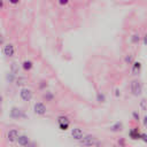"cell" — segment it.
Returning a JSON list of instances; mask_svg holds the SVG:
<instances>
[{"label":"cell","mask_w":147,"mask_h":147,"mask_svg":"<svg viewBox=\"0 0 147 147\" xmlns=\"http://www.w3.org/2000/svg\"><path fill=\"white\" fill-rule=\"evenodd\" d=\"M20 2V0H9V3H11V5H17Z\"/></svg>","instance_id":"32"},{"label":"cell","mask_w":147,"mask_h":147,"mask_svg":"<svg viewBox=\"0 0 147 147\" xmlns=\"http://www.w3.org/2000/svg\"><path fill=\"white\" fill-rule=\"evenodd\" d=\"M2 7H3V1L0 0V8H2Z\"/></svg>","instance_id":"33"},{"label":"cell","mask_w":147,"mask_h":147,"mask_svg":"<svg viewBox=\"0 0 147 147\" xmlns=\"http://www.w3.org/2000/svg\"><path fill=\"white\" fill-rule=\"evenodd\" d=\"M130 91L132 93V95L134 96H139L142 93V84L139 79H133L130 83Z\"/></svg>","instance_id":"2"},{"label":"cell","mask_w":147,"mask_h":147,"mask_svg":"<svg viewBox=\"0 0 147 147\" xmlns=\"http://www.w3.org/2000/svg\"><path fill=\"white\" fill-rule=\"evenodd\" d=\"M140 39H141V37H140V34L139 33H134L132 37H131V42L132 44H139V41H140Z\"/></svg>","instance_id":"20"},{"label":"cell","mask_w":147,"mask_h":147,"mask_svg":"<svg viewBox=\"0 0 147 147\" xmlns=\"http://www.w3.org/2000/svg\"><path fill=\"white\" fill-rule=\"evenodd\" d=\"M16 144L20 146V147H29V145L31 144L30 141V138L26 136V134H20Z\"/></svg>","instance_id":"8"},{"label":"cell","mask_w":147,"mask_h":147,"mask_svg":"<svg viewBox=\"0 0 147 147\" xmlns=\"http://www.w3.org/2000/svg\"><path fill=\"white\" fill-rule=\"evenodd\" d=\"M3 44H5V38H3L2 33H0V46L3 45Z\"/></svg>","instance_id":"31"},{"label":"cell","mask_w":147,"mask_h":147,"mask_svg":"<svg viewBox=\"0 0 147 147\" xmlns=\"http://www.w3.org/2000/svg\"><path fill=\"white\" fill-rule=\"evenodd\" d=\"M142 42H144V45L145 46H147V32L145 33V36L142 37Z\"/></svg>","instance_id":"30"},{"label":"cell","mask_w":147,"mask_h":147,"mask_svg":"<svg viewBox=\"0 0 147 147\" xmlns=\"http://www.w3.org/2000/svg\"><path fill=\"white\" fill-rule=\"evenodd\" d=\"M84 136H85L84 134V131L80 127H74V129H71V137L76 141H79L80 139H83Z\"/></svg>","instance_id":"9"},{"label":"cell","mask_w":147,"mask_h":147,"mask_svg":"<svg viewBox=\"0 0 147 147\" xmlns=\"http://www.w3.org/2000/svg\"><path fill=\"white\" fill-rule=\"evenodd\" d=\"M124 62H125V64H133V62H134V57H133V55L132 54H127V55H125V57H124Z\"/></svg>","instance_id":"19"},{"label":"cell","mask_w":147,"mask_h":147,"mask_svg":"<svg viewBox=\"0 0 147 147\" xmlns=\"http://www.w3.org/2000/svg\"><path fill=\"white\" fill-rule=\"evenodd\" d=\"M20 98H21V100L24 101V102L31 101L32 98H33V92H32V90H30V88H28V87H22L21 91H20Z\"/></svg>","instance_id":"4"},{"label":"cell","mask_w":147,"mask_h":147,"mask_svg":"<svg viewBox=\"0 0 147 147\" xmlns=\"http://www.w3.org/2000/svg\"><path fill=\"white\" fill-rule=\"evenodd\" d=\"M21 65H22V69H23L24 71H31L32 68H33V62L30 61V60H25V61L22 62Z\"/></svg>","instance_id":"14"},{"label":"cell","mask_w":147,"mask_h":147,"mask_svg":"<svg viewBox=\"0 0 147 147\" xmlns=\"http://www.w3.org/2000/svg\"><path fill=\"white\" fill-rule=\"evenodd\" d=\"M140 70H141V63L139 61H134L133 64H132V68H131L132 75H139Z\"/></svg>","instance_id":"13"},{"label":"cell","mask_w":147,"mask_h":147,"mask_svg":"<svg viewBox=\"0 0 147 147\" xmlns=\"http://www.w3.org/2000/svg\"><path fill=\"white\" fill-rule=\"evenodd\" d=\"M33 113L36 115H38V116H44L47 113V108H46L45 103L44 102H40V101L39 102H36L33 105Z\"/></svg>","instance_id":"5"},{"label":"cell","mask_w":147,"mask_h":147,"mask_svg":"<svg viewBox=\"0 0 147 147\" xmlns=\"http://www.w3.org/2000/svg\"><path fill=\"white\" fill-rule=\"evenodd\" d=\"M106 95H105V93H102V92H98L96 93V101L99 102V103H105L106 102Z\"/></svg>","instance_id":"17"},{"label":"cell","mask_w":147,"mask_h":147,"mask_svg":"<svg viewBox=\"0 0 147 147\" xmlns=\"http://www.w3.org/2000/svg\"><path fill=\"white\" fill-rule=\"evenodd\" d=\"M42 99H44L45 101H47V102H52V101L54 100V94H53V92H51V91H45L44 94H42Z\"/></svg>","instance_id":"15"},{"label":"cell","mask_w":147,"mask_h":147,"mask_svg":"<svg viewBox=\"0 0 147 147\" xmlns=\"http://www.w3.org/2000/svg\"><path fill=\"white\" fill-rule=\"evenodd\" d=\"M132 117H133V119H134L136 122H139V121H140V115H139V113H138L137 110L132 111Z\"/></svg>","instance_id":"22"},{"label":"cell","mask_w":147,"mask_h":147,"mask_svg":"<svg viewBox=\"0 0 147 147\" xmlns=\"http://www.w3.org/2000/svg\"><path fill=\"white\" fill-rule=\"evenodd\" d=\"M18 137H20V131L17 129H10L6 134V139L9 142H16Z\"/></svg>","instance_id":"7"},{"label":"cell","mask_w":147,"mask_h":147,"mask_svg":"<svg viewBox=\"0 0 147 147\" xmlns=\"http://www.w3.org/2000/svg\"><path fill=\"white\" fill-rule=\"evenodd\" d=\"M47 86H48V84H47V82H45V80H42V82L39 83V90H45V91H46Z\"/></svg>","instance_id":"23"},{"label":"cell","mask_w":147,"mask_h":147,"mask_svg":"<svg viewBox=\"0 0 147 147\" xmlns=\"http://www.w3.org/2000/svg\"><path fill=\"white\" fill-rule=\"evenodd\" d=\"M2 100H3V98H2V95H0V105L2 103Z\"/></svg>","instance_id":"34"},{"label":"cell","mask_w":147,"mask_h":147,"mask_svg":"<svg viewBox=\"0 0 147 147\" xmlns=\"http://www.w3.org/2000/svg\"><path fill=\"white\" fill-rule=\"evenodd\" d=\"M16 85L17 86H23V85H25V83L28 82V79H26V77H23V76H18V77H16Z\"/></svg>","instance_id":"16"},{"label":"cell","mask_w":147,"mask_h":147,"mask_svg":"<svg viewBox=\"0 0 147 147\" xmlns=\"http://www.w3.org/2000/svg\"><path fill=\"white\" fill-rule=\"evenodd\" d=\"M140 140H142L145 144H147V133H142V132H141V137H140Z\"/></svg>","instance_id":"25"},{"label":"cell","mask_w":147,"mask_h":147,"mask_svg":"<svg viewBox=\"0 0 147 147\" xmlns=\"http://www.w3.org/2000/svg\"><path fill=\"white\" fill-rule=\"evenodd\" d=\"M146 102H147L146 100H141V101H140V107H141L142 109H146Z\"/></svg>","instance_id":"29"},{"label":"cell","mask_w":147,"mask_h":147,"mask_svg":"<svg viewBox=\"0 0 147 147\" xmlns=\"http://www.w3.org/2000/svg\"><path fill=\"white\" fill-rule=\"evenodd\" d=\"M69 1H70V0H59V3H60L61 6H65V5L69 3Z\"/></svg>","instance_id":"27"},{"label":"cell","mask_w":147,"mask_h":147,"mask_svg":"<svg viewBox=\"0 0 147 147\" xmlns=\"http://www.w3.org/2000/svg\"><path fill=\"white\" fill-rule=\"evenodd\" d=\"M56 122H57V125H59V129L61 131H67L70 126V119L64 116V115H61L56 118Z\"/></svg>","instance_id":"3"},{"label":"cell","mask_w":147,"mask_h":147,"mask_svg":"<svg viewBox=\"0 0 147 147\" xmlns=\"http://www.w3.org/2000/svg\"><path fill=\"white\" fill-rule=\"evenodd\" d=\"M10 72H13L14 75H17L20 72V67H18V64L16 62H13L10 64Z\"/></svg>","instance_id":"18"},{"label":"cell","mask_w":147,"mask_h":147,"mask_svg":"<svg viewBox=\"0 0 147 147\" xmlns=\"http://www.w3.org/2000/svg\"><path fill=\"white\" fill-rule=\"evenodd\" d=\"M99 147H101V146H99Z\"/></svg>","instance_id":"35"},{"label":"cell","mask_w":147,"mask_h":147,"mask_svg":"<svg viewBox=\"0 0 147 147\" xmlns=\"http://www.w3.org/2000/svg\"><path fill=\"white\" fill-rule=\"evenodd\" d=\"M117 144H118L119 147H125V146H126V142H125L124 138H119V139L117 140Z\"/></svg>","instance_id":"24"},{"label":"cell","mask_w":147,"mask_h":147,"mask_svg":"<svg viewBox=\"0 0 147 147\" xmlns=\"http://www.w3.org/2000/svg\"><path fill=\"white\" fill-rule=\"evenodd\" d=\"M141 121H142V125H144L145 127H147V115H145Z\"/></svg>","instance_id":"28"},{"label":"cell","mask_w":147,"mask_h":147,"mask_svg":"<svg viewBox=\"0 0 147 147\" xmlns=\"http://www.w3.org/2000/svg\"><path fill=\"white\" fill-rule=\"evenodd\" d=\"M9 116L14 119H20V118H25L26 115L24 114V111L18 108V107H11L10 109V113H9Z\"/></svg>","instance_id":"6"},{"label":"cell","mask_w":147,"mask_h":147,"mask_svg":"<svg viewBox=\"0 0 147 147\" xmlns=\"http://www.w3.org/2000/svg\"><path fill=\"white\" fill-rule=\"evenodd\" d=\"M114 92H115V93H114V94H115V96H116V98H119V95H121L119 88H118V87H116V88L114 90Z\"/></svg>","instance_id":"26"},{"label":"cell","mask_w":147,"mask_h":147,"mask_svg":"<svg viewBox=\"0 0 147 147\" xmlns=\"http://www.w3.org/2000/svg\"><path fill=\"white\" fill-rule=\"evenodd\" d=\"M109 131H111V132H114V133H117V132L123 131V123H122V122H116V123H114L113 125L109 126Z\"/></svg>","instance_id":"12"},{"label":"cell","mask_w":147,"mask_h":147,"mask_svg":"<svg viewBox=\"0 0 147 147\" xmlns=\"http://www.w3.org/2000/svg\"><path fill=\"white\" fill-rule=\"evenodd\" d=\"M78 144L82 147H93V146L98 145V138L93 134H85L83 137V139H80L78 141Z\"/></svg>","instance_id":"1"},{"label":"cell","mask_w":147,"mask_h":147,"mask_svg":"<svg viewBox=\"0 0 147 147\" xmlns=\"http://www.w3.org/2000/svg\"><path fill=\"white\" fill-rule=\"evenodd\" d=\"M2 52H3L5 56L10 57V56H13V55L15 54V46H14L13 44H5Z\"/></svg>","instance_id":"10"},{"label":"cell","mask_w":147,"mask_h":147,"mask_svg":"<svg viewBox=\"0 0 147 147\" xmlns=\"http://www.w3.org/2000/svg\"><path fill=\"white\" fill-rule=\"evenodd\" d=\"M6 79H7V82H9V83H13V82H15L16 80V75H14L13 72H8L7 75H6Z\"/></svg>","instance_id":"21"},{"label":"cell","mask_w":147,"mask_h":147,"mask_svg":"<svg viewBox=\"0 0 147 147\" xmlns=\"http://www.w3.org/2000/svg\"><path fill=\"white\" fill-rule=\"evenodd\" d=\"M129 137H130V139H132V140H140L141 132L139 131V127H137V126L132 127V129L129 131Z\"/></svg>","instance_id":"11"}]
</instances>
